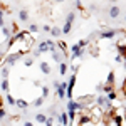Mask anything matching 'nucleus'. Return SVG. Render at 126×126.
<instances>
[{
    "instance_id": "4",
    "label": "nucleus",
    "mask_w": 126,
    "mask_h": 126,
    "mask_svg": "<svg viewBox=\"0 0 126 126\" xmlns=\"http://www.w3.org/2000/svg\"><path fill=\"white\" fill-rule=\"evenodd\" d=\"M96 104L101 108H106V109H111V99H108V96H99L96 99Z\"/></svg>"
},
{
    "instance_id": "36",
    "label": "nucleus",
    "mask_w": 126,
    "mask_h": 126,
    "mask_svg": "<svg viewBox=\"0 0 126 126\" xmlns=\"http://www.w3.org/2000/svg\"><path fill=\"white\" fill-rule=\"evenodd\" d=\"M103 86H104V84H97V86H96V91H101V93H103Z\"/></svg>"
},
{
    "instance_id": "3",
    "label": "nucleus",
    "mask_w": 126,
    "mask_h": 126,
    "mask_svg": "<svg viewBox=\"0 0 126 126\" xmlns=\"http://www.w3.org/2000/svg\"><path fill=\"white\" fill-rule=\"evenodd\" d=\"M76 74H72L71 78H69V84H67V89H66V94H67V99H72V89L76 86Z\"/></svg>"
},
{
    "instance_id": "32",
    "label": "nucleus",
    "mask_w": 126,
    "mask_h": 126,
    "mask_svg": "<svg viewBox=\"0 0 126 126\" xmlns=\"http://www.w3.org/2000/svg\"><path fill=\"white\" fill-rule=\"evenodd\" d=\"M10 29H12V32H14V34H17V32H19V27H17V24H12V25H10Z\"/></svg>"
},
{
    "instance_id": "10",
    "label": "nucleus",
    "mask_w": 126,
    "mask_h": 126,
    "mask_svg": "<svg viewBox=\"0 0 126 126\" xmlns=\"http://www.w3.org/2000/svg\"><path fill=\"white\" fill-rule=\"evenodd\" d=\"M57 119H59V123L62 126H69V118H67V113H61L57 116Z\"/></svg>"
},
{
    "instance_id": "12",
    "label": "nucleus",
    "mask_w": 126,
    "mask_h": 126,
    "mask_svg": "<svg viewBox=\"0 0 126 126\" xmlns=\"http://www.w3.org/2000/svg\"><path fill=\"white\" fill-rule=\"evenodd\" d=\"M15 106H17V108H20V109H24V111H25V109L29 108V103H27L25 99H17V101H15Z\"/></svg>"
},
{
    "instance_id": "2",
    "label": "nucleus",
    "mask_w": 126,
    "mask_h": 126,
    "mask_svg": "<svg viewBox=\"0 0 126 126\" xmlns=\"http://www.w3.org/2000/svg\"><path fill=\"white\" fill-rule=\"evenodd\" d=\"M71 52H72V56H71V61H76V59L82 57L86 50H84V49H82V47H79L78 44H74V46L71 47Z\"/></svg>"
},
{
    "instance_id": "38",
    "label": "nucleus",
    "mask_w": 126,
    "mask_h": 126,
    "mask_svg": "<svg viewBox=\"0 0 126 126\" xmlns=\"http://www.w3.org/2000/svg\"><path fill=\"white\" fill-rule=\"evenodd\" d=\"M3 14H5V10H2V9H0V19H3Z\"/></svg>"
},
{
    "instance_id": "16",
    "label": "nucleus",
    "mask_w": 126,
    "mask_h": 126,
    "mask_svg": "<svg viewBox=\"0 0 126 126\" xmlns=\"http://www.w3.org/2000/svg\"><path fill=\"white\" fill-rule=\"evenodd\" d=\"M2 34H3V37H5V39H9L10 35H12V29L7 27V25H3V27H2Z\"/></svg>"
},
{
    "instance_id": "43",
    "label": "nucleus",
    "mask_w": 126,
    "mask_h": 126,
    "mask_svg": "<svg viewBox=\"0 0 126 126\" xmlns=\"http://www.w3.org/2000/svg\"><path fill=\"white\" fill-rule=\"evenodd\" d=\"M56 2H64V0H56Z\"/></svg>"
},
{
    "instance_id": "8",
    "label": "nucleus",
    "mask_w": 126,
    "mask_h": 126,
    "mask_svg": "<svg viewBox=\"0 0 126 126\" xmlns=\"http://www.w3.org/2000/svg\"><path fill=\"white\" fill-rule=\"evenodd\" d=\"M119 14H121V9H119L118 5H113V7H109V10H108V15H109L111 19H118Z\"/></svg>"
},
{
    "instance_id": "25",
    "label": "nucleus",
    "mask_w": 126,
    "mask_h": 126,
    "mask_svg": "<svg viewBox=\"0 0 126 126\" xmlns=\"http://www.w3.org/2000/svg\"><path fill=\"white\" fill-rule=\"evenodd\" d=\"M106 96H108V99H111V101H114V99L118 97V94L114 93V89H113V91H109V93H108Z\"/></svg>"
},
{
    "instance_id": "20",
    "label": "nucleus",
    "mask_w": 126,
    "mask_h": 126,
    "mask_svg": "<svg viewBox=\"0 0 126 126\" xmlns=\"http://www.w3.org/2000/svg\"><path fill=\"white\" fill-rule=\"evenodd\" d=\"M9 89H10V84H9V79L5 78L3 81H2V91H5V93H9Z\"/></svg>"
},
{
    "instance_id": "30",
    "label": "nucleus",
    "mask_w": 126,
    "mask_h": 126,
    "mask_svg": "<svg viewBox=\"0 0 126 126\" xmlns=\"http://www.w3.org/2000/svg\"><path fill=\"white\" fill-rule=\"evenodd\" d=\"M44 125H46V126H54V119L47 116V119H46V123H44Z\"/></svg>"
},
{
    "instance_id": "9",
    "label": "nucleus",
    "mask_w": 126,
    "mask_h": 126,
    "mask_svg": "<svg viewBox=\"0 0 126 126\" xmlns=\"http://www.w3.org/2000/svg\"><path fill=\"white\" fill-rule=\"evenodd\" d=\"M39 67H40V72H42V74H46V76H49V74H50V71H52L50 66H49V62H46V61H42V62H40Z\"/></svg>"
},
{
    "instance_id": "40",
    "label": "nucleus",
    "mask_w": 126,
    "mask_h": 126,
    "mask_svg": "<svg viewBox=\"0 0 126 126\" xmlns=\"http://www.w3.org/2000/svg\"><path fill=\"white\" fill-rule=\"evenodd\" d=\"M24 126H34V125H32L30 121H25V125H24Z\"/></svg>"
},
{
    "instance_id": "21",
    "label": "nucleus",
    "mask_w": 126,
    "mask_h": 126,
    "mask_svg": "<svg viewBox=\"0 0 126 126\" xmlns=\"http://www.w3.org/2000/svg\"><path fill=\"white\" fill-rule=\"evenodd\" d=\"M74 20H76V12H72V10H71V12L67 14V17H66V22H71V24H72Z\"/></svg>"
},
{
    "instance_id": "1",
    "label": "nucleus",
    "mask_w": 126,
    "mask_h": 126,
    "mask_svg": "<svg viewBox=\"0 0 126 126\" xmlns=\"http://www.w3.org/2000/svg\"><path fill=\"white\" fill-rule=\"evenodd\" d=\"M22 56H24V54H22L20 50L14 52V54H9V56H7V59L3 61V64H7V66H14V64H15V62H17V61H19Z\"/></svg>"
},
{
    "instance_id": "35",
    "label": "nucleus",
    "mask_w": 126,
    "mask_h": 126,
    "mask_svg": "<svg viewBox=\"0 0 126 126\" xmlns=\"http://www.w3.org/2000/svg\"><path fill=\"white\" fill-rule=\"evenodd\" d=\"M50 29H52L50 25H44V27H42V30H44V32H50Z\"/></svg>"
},
{
    "instance_id": "18",
    "label": "nucleus",
    "mask_w": 126,
    "mask_h": 126,
    "mask_svg": "<svg viewBox=\"0 0 126 126\" xmlns=\"http://www.w3.org/2000/svg\"><path fill=\"white\" fill-rule=\"evenodd\" d=\"M44 99H46L44 96H40V97H37V99H34V103H32V106H35V108H40L42 104H44Z\"/></svg>"
},
{
    "instance_id": "19",
    "label": "nucleus",
    "mask_w": 126,
    "mask_h": 126,
    "mask_svg": "<svg viewBox=\"0 0 126 126\" xmlns=\"http://www.w3.org/2000/svg\"><path fill=\"white\" fill-rule=\"evenodd\" d=\"M71 30H72V24H71V22H66L64 27H62V34H69Z\"/></svg>"
},
{
    "instance_id": "34",
    "label": "nucleus",
    "mask_w": 126,
    "mask_h": 126,
    "mask_svg": "<svg viewBox=\"0 0 126 126\" xmlns=\"http://www.w3.org/2000/svg\"><path fill=\"white\" fill-rule=\"evenodd\" d=\"M76 7H78L79 10H82V3H81V0H76Z\"/></svg>"
},
{
    "instance_id": "41",
    "label": "nucleus",
    "mask_w": 126,
    "mask_h": 126,
    "mask_svg": "<svg viewBox=\"0 0 126 126\" xmlns=\"http://www.w3.org/2000/svg\"><path fill=\"white\" fill-rule=\"evenodd\" d=\"M123 62H125V69H126V57H123Z\"/></svg>"
},
{
    "instance_id": "24",
    "label": "nucleus",
    "mask_w": 126,
    "mask_h": 126,
    "mask_svg": "<svg viewBox=\"0 0 126 126\" xmlns=\"http://www.w3.org/2000/svg\"><path fill=\"white\" fill-rule=\"evenodd\" d=\"M9 74H10V67H9V66H5V67L2 69V76H3V79L9 78Z\"/></svg>"
},
{
    "instance_id": "33",
    "label": "nucleus",
    "mask_w": 126,
    "mask_h": 126,
    "mask_svg": "<svg viewBox=\"0 0 126 126\" xmlns=\"http://www.w3.org/2000/svg\"><path fill=\"white\" fill-rule=\"evenodd\" d=\"M121 96L126 97V79H125V82H123V93H121Z\"/></svg>"
},
{
    "instance_id": "7",
    "label": "nucleus",
    "mask_w": 126,
    "mask_h": 126,
    "mask_svg": "<svg viewBox=\"0 0 126 126\" xmlns=\"http://www.w3.org/2000/svg\"><path fill=\"white\" fill-rule=\"evenodd\" d=\"M66 89H67V82H61V84H59V87L56 89V91H57L56 94H57L59 99H64V97H66Z\"/></svg>"
},
{
    "instance_id": "13",
    "label": "nucleus",
    "mask_w": 126,
    "mask_h": 126,
    "mask_svg": "<svg viewBox=\"0 0 126 126\" xmlns=\"http://www.w3.org/2000/svg\"><path fill=\"white\" fill-rule=\"evenodd\" d=\"M19 19H20V22H27V20H29V12L25 9H22L19 12Z\"/></svg>"
},
{
    "instance_id": "29",
    "label": "nucleus",
    "mask_w": 126,
    "mask_h": 126,
    "mask_svg": "<svg viewBox=\"0 0 126 126\" xmlns=\"http://www.w3.org/2000/svg\"><path fill=\"white\" fill-rule=\"evenodd\" d=\"M29 30H30V32H37V30H39V25H37V24H30Z\"/></svg>"
},
{
    "instance_id": "26",
    "label": "nucleus",
    "mask_w": 126,
    "mask_h": 126,
    "mask_svg": "<svg viewBox=\"0 0 126 126\" xmlns=\"http://www.w3.org/2000/svg\"><path fill=\"white\" fill-rule=\"evenodd\" d=\"M5 99H7V103H9L10 106H15V101H17V99H14V96L7 94V97H5Z\"/></svg>"
},
{
    "instance_id": "27",
    "label": "nucleus",
    "mask_w": 126,
    "mask_h": 126,
    "mask_svg": "<svg viewBox=\"0 0 126 126\" xmlns=\"http://www.w3.org/2000/svg\"><path fill=\"white\" fill-rule=\"evenodd\" d=\"M57 47L61 49V50H64V52H67V46H66V42H62V40L57 42Z\"/></svg>"
},
{
    "instance_id": "17",
    "label": "nucleus",
    "mask_w": 126,
    "mask_h": 126,
    "mask_svg": "<svg viewBox=\"0 0 126 126\" xmlns=\"http://www.w3.org/2000/svg\"><path fill=\"white\" fill-rule=\"evenodd\" d=\"M34 118H35V121H37V123H46V119H47V116H46L44 113H37Z\"/></svg>"
},
{
    "instance_id": "11",
    "label": "nucleus",
    "mask_w": 126,
    "mask_h": 126,
    "mask_svg": "<svg viewBox=\"0 0 126 126\" xmlns=\"http://www.w3.org/2000/svg\"><path fill=\"white\" fill-rule=\"evenodd\" d=\"M37 50H39L40 54L47 52V50H49V42H47V40H42V42H39V46H37Z\"/></svg>"
},
{
    "instance_id": "42",
    "label": "nucleus",
    "mask_w": 126,
    "mask_h": 126,
    "mask_svg": "<svg viewBox=\"0 0 126 126\" xmlns=\"http://www.w3.org/2000/svg\"><path fill=\"white\" fill-rule=\"evenodd\" d=\"M0 66H3V64H2V54H0Z\"/></svg>"
},
{
    "instance_id": "23",
    "label": "nucleus",
    "mask_w": 126,
    "mask_h": 126,
    "mask_svg": "<svg viewBox=\"0 0 126 126\" xmlns=\"http://www.w3.org/2000/svg\"><path fill=\"white\" fill-rule=\"evenodd\" d=\"M32 64H34V57H25L24 59V66H25V67H30Z\"/></svg>"
},
{
    "instance_id": "37",
    "label": "nucleus",
    "mask_w": 126,
    "mask_h": 126,
    "mask_svg": "<svg viewBox=\"0 0 126 126\" xmlns=\"http://www.w3.org/2000/svg\"><path fill=\"white\" fill-rule=\"evenodd\" d=\"M59 84H61L59 81H54V89H57V87H59Z\"/></svg>"
},
{
    "instance_id": "22",
    "label": "nucleus",
    "mask_w": 126,
    "mask_h": 126,
    "mask_svg": "<svg viewBox=\"0 0 126 126\" xmlns=\"http://www.w3.org/2000/svg\"><path fill=\"white\" fill-rule=\"evenodd\" d=\"M106 84H111V86H113V84H114V72H113V71H111V72H109V74H108Z\"/></svg>"
},
{
    "instance_id": "31",
    "label": "nucleus",
    "mask_w": 126,
    "mask_h": 126,
    "mask_svg": "<svg viewBox=\"0 0 126 126\" xmlns=\"http://www.w3.org/2000/svg\"><path fill=\"white\" fill-rule=\"evenodd\" d=\"M87 44H89V40H79V42H78V46H79V47H82V49L86 47Z\"/></svg>"
},
{
    "instance_id": "14",
    "label": "nucleus",
    "mask_w": 126,
    "mask_h": 126,
    "mask_svg": "<svg viewBox=\"0 0 126 126\" xmlns=\"http://www.w3.org/2000/svg\"><path fill=\"white\" fill-rule=\"evenodd\" d=\"M59 72H61V76H64V74L67 72V62H66V61L59 62Z\"/></svg>"
},
{
    "instance_id": "46",
    "label": "nucleus",
    "mask_w": 126,
    "mask_h": 126,
    "mask_svg": "<svg viewBox=\"0 0 126 126\" xmlns=\"http://www.w3.org/2000/svg\"><path fill=\"white\" fill-rule=\"evenodd\" d=\"M59 126H62V125H59Z\"/></svg>"
},
{
    "instance_id": "44",
    "label": "nucleus",
    "mask_w": 126,
    "mask_h": 126,
    "mask_svg": "<svg viewBox=\"0 0 126 126\" xmlns=\"http://www.w3.org/2000/svg\"><path fill=\"white\" fill-rule=\"evenodd\" d=\"M108 126H116V125H108Z\"/></svg>"
},
{
    "instance_id": "39",
    "label": "nucleus",
    "mask_w": 126,
    "mask_h": 126,
    "mask_svg": "<svg viewBox=\"0 0 126 126\" xmlns=\"http://www.w3.org/2000/svg\"><path fill=\"white\" fill-rule=\"evenodd\" d=\"M3 25H5V22H3V19H0V29H2Z\"/></svg>"
},
{
    "instance_id": "15",
    "label": "nucleus",
    "mask_w": 126,
    "mask_h": 126,
    "mask_svg": "<svg viewBox=\"0 0 126 126\" xmlns=\"http://www.w3.org/2000/svg\"><path fill=\"white\" fill-rule=\"evenodd\" d=\"M50 35H52V37H61V35H62V29L52 27V29H50Z\"/></svg>"
},
{
    "instance_id": "28",
    "label": "nucleus",
    "mask_w": 126,
    "mask_h": 126,
    "mask_svg": "<svg viewBox=\"0 0 126 126\" xmlns=\"http://www.w3.org/2000/svg\"><path fill=\"white\" fill-rule=\"evenodd\" d=\"M40 91H42V96L47 97V96H49V91H50V89H49L47 86H42V89H40Z\"/></svg>"
},
{
    "instance_id": "5",
    "label": "nucleus",
    "mask_w": 126,
    "mask_h": 126,
    "mask_svg": "<svg viewBox=\"0 0 126 126\" xmlns=\"http://www.w3.org/2000/svg\"><path fill=\"white\" fill-rule=\"evenodd\" d=\"M52 59L56 61V62H62V61H66L67 59V52H64V50H54L52 52Z\"/></svg>"
},
{
    "instance_id": "6",
    "label": "nucleus",
    "mask_w": 126,
    "mask_h": 126,
    "mask_svg": "<svg viewBox=\"0 0 126 126\" xmlns=\"http://www.w3.org/2000/svg\"><path fill=\"white\" fill-rule=\"evenodd\" d=\"M118 32L119 30H116V29H109V30H103L99 35H101V39H113L114 35H118Z\"/></svg>"
},
{
    "instance_id": "45",
    "label": "nucleus",
    "mask_w": 126,
    "mask_h": 126,
    "mask_svg": "<svg viewBox=\"0 0 126 126\" xmlns=\"http://www.w3.org/2000/svg\"><path fill=\"white\" fill-rule=\"evenodd\" d=\"M125 22H126V15H125Z\"/></svg>"
}]
</instances>
